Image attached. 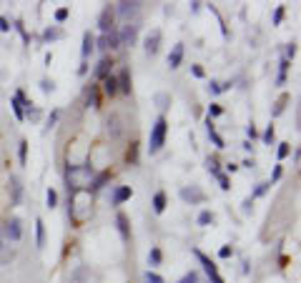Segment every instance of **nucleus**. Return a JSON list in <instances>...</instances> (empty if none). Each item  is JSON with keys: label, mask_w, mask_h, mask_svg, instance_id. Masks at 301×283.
Wrapping results in <instances>:
<instances>
[{"label": "nucleus", "mask_w": 301, "mask_h": 283, "mask_svg": "<svg viewBox=\"0 0 301 283\" xmlns=\"http://www.w3.org/2000/svg\"><path fill=\"white\" fill-rule=\"evenodd\" d=\"M93 168L88 166V163H83V166H68V171H65V183H68V190H88L91 188V183H93Z\"/></svg>", "instance_id": "obj_1"}, {"label": "nucleus", "mask_w": 301, "mask_h": 283, "mask_svg": "<svg viewBox=\"0 0 301 283\" xmlns=\"http://www.w3.org/2000/svg\"><path fill=\"white\" fill-rule=\"evenodd\" d=\"M166 133H168V123H166L163 115H158L156 123H153V128H150V141H148V153H150V155H156V153L163 148Z\"/></svg>", "instance_id": "obj_2"}, {"label": "nucleus", "mask_w": 301, "mask_h": 283, "mask_svg": "<svg viewBox=\"0 0 301 283\" xmlns=\"http://www.w3.org/2000/svg\"><path fill=\"white\" fill-rule=\"evenodd\" d=\"M118 18L123 23H138V13H141V3H136V0H123V3H118Z\"/></svg>", "instance_id": "obj_3"}, {"label": "nucleus", "mask_w": 301, "mask_h": 283, "mask_svg": "<svg viewBox=\"0 0 301 283\" xmlns=\"http://www.w3.org/2000/svg\"><path fill=\"white\" fill-rule=\"evenodd\" d=\"M194 256H196V258L201 261V266H203V271L208 273V278H211V283H226V281H223V278L218 276V268H216V263H213V261H211V258H208V256L203 253V251H199V248H194Z\"/></svg>", "instance_id": "obj_4"}, {"label": "nucleus", "mask_w": 301, "mask_h": 283, "mask_svg": "<svg viewBox=\"0 0 301 283\" xmlns=\"http://www.w3.org/2000/svg\"><path fill=\"white\" fill-rule=\"evenodd\" d=\"M136 38H138V23H126L123 30L118 33V43L123 48H131L136 43Z\"/></svg>", "instance_id": "obj_5"}, {"label": "nucleus", "mask_w": 301, "mask_h": 283, "mask_svg": "<svg viewBox=\"0 0 301 283\" xmlns=\"http://www.w3.org/2000/svg\"><path fill=\"white\" fill-rule=\"evenodd\" d=\"M3 233H5V240H20L23 238V223H20V218H10L3 226Z\"/></svg>", "instance_id": "obj_6"}, {"label": "nucleus", "mask_w": 301, "mask_h": 283, "mask_svg": "<svg viewBox=\"0 0 301 283\" xmlns=\"http://www.w3.org/2000/svg\"><path fill=\"white\" fill-rule=\"evenodd\" d=\"M186 203H191V206H196V203H203V190L199 188V186H191V188H181V193H178Z\"/></svg>", "instance_id": "obj_7"}, {"label": "nucleus", "mask_w": 301, "mask_h": 283, "mask_svg": "<svg viewBox=\"0 0 301 283\" xmlns=\"http://www.w3.org/2000/svg\"><path fill=\"white\" fill-rule=\"evenodd\" d=\"M98 48H100V50H113V48H121V43H118V30L103 33V35L98 38Z\"/></svg>", "instance_id": "obj_8"}, {"label": "nucleus", "mask_w": 301, "mask_h": 283, "mask_svg": "<svg viewBox=\"0 0 301 283\" xmlns=\"http://www.w3.org/2000/svg\"><path fill=\"white\" fill-rule=\"evenodd\" d=\"M13 258H15V246H10V240L0 238V266H10Z\"/></svg>", "instance_id": "obj_9"}, {"label": "nucleus", "mask_w": 301, "mask_h": 283, "mask_svg": "<svg viewBox=\"0 0 301 283\" xmlns=\"http://www.w3.org/2000/svg\"><path fill=\"white\" fill-rule=\"evenodd\" d=\"M8 193H10V203H20V195H23V183L18 176L8 178Z\"/></svg>", "instance_id": "obj_10"}, {"label": "nucleus", "mask_w": 301, "mask_h": 283, "mask_svg": "<svg viewBox=\"0 0 301 283\" xmlns=\"http://www.w3.org/2000/svg\"><path fill=\"white\" fill-rule=\"evenodd\" d=\"M123 120H121V115H108V120H105V126H108V133H110V138H121V133H123Z\"/></svg>", "instance_id": "obj_11"}, {"label": "nucleus", "mask_w": 301, "mask_h": 283, "mask_svg": "<svg viewBox=\"0 0 301 283\" xmlns=\"http://www.w3.org/2000/svg\"><path fill=\"white\" fill-rule=\"evenodd\" d=\"M158 48H161V30L148 33V38H146V53H148V55H156Z\"/></svg>", "instance_id": "obj_12"}, {"label": "nucleus", "mask_w": 301, "mask_h": 283, "mask_svg": "<svg viewBox=\"0 0 301 283\" xmlns=\"http://www.w3.org/2000/svg\"><path fill=\"white\" fill-rule=\"evenodd\" d=\"M110 25H113V10H110V8H103L100 15H98V28H100L103 33H110V30H113Z\"/></svg>", "instance_id": "obj_13"}, {"label": "nucleus", "mask_w": 301, "mask_h": 283, "mask_svg": "<svg viewBox=\"0 0 301 283\" xmlns=\"http://www.w3.org/2000/svg\"><path fill=\"white\" fill-rule=\"evenodd\" d=\"M116 83H118V93H131V73L128 70H121L118 75H116Z\"/></svg>", "instance_id": "obj_14"}, {"label": "nucleus", "mask_w": 301, "mask_h": 283, "mask_svg": "<svg viewBox=\"0 0 301 283\" xmlns=\"http://www.w3.org/2000/svg\"><path fill=\"white\" fill-rule=\"evenodd\" d=\"M133 195V190H131V186H121V188H116V193H113V206H121V203H126V200Z\"/></svg>", "instance_id": "obj_15"}, {"label": "nucleus", "mask_w": 301, "mask_h": 283, "mask_svg": "<svg viewBox=\"0 0 301 283\" xmlns=\"http://www.w3.org/2000/svg\"><path fill=\"white\" fill-rule=\"evenodd\" d=\"M181 60H183V43H176L173 50H171V55H168V65H171V70H176V68L181 65Z\"/></svg>", "instance_id": "obj_16"}, {"label": "nucleus", "mask_w": 301, "mask_h": 283, "mask_svg": "<svg viewBox=\"0 0 301 283\" xmlns=\"http://www.w3.org/2000/svg\"><path fill=\"white\" fill-rule=\"evenodd\" d=\"M23 100H25V93H23V91H18V93H15V98H13V103H10V105H13V113H15V118H18V120H23V118H25V113H23Z\"/></svg>", "instance_id": "obj_17"}, {"label": "nucleus", "mask_w": 301, "mask_h": 283, "mask_svg": "<svg viewBox=\"0 0 301 283\" xmlns=\"http://www.w3.org/2000/svg\"><path fill=\"white\" fill-rule=\"evenodd\" d=\"M35 246H38V248H43V246H46V226H43L41 218L35 221Z\"/></svg>", "instance_id": "obj_18"}, {"label": "nucleus", "mask_w": 301, "mask_h": 283, "mask_svg": "<svg viewBox=\"0 0 301 283\" xmlns=\"http://www.w3.org/2000/svg\"><path fill=\"white\" fill-rule=\"evenodd\" d=\"M116 226H118L121 238H123V240H128V238H131V233H128V218H126V213H118V216H116Z\"/></svg>", "instance_id": "obj_19"}, {"label": "nucleus", "mask_w": 301, "mask_h": 283, "mask_svg": "<svg viewBox=\"0 0 301 283\" xmlns=\"http://www.w3.org/2000/svg\"><path fill=\"white\" fill-rule=\"evenodd\" d=\"M103 91H105V95H116V93H118L116 75H105V78H103Z\"/></svg>", "instance_id": "obj_20"}, {"label": "nucleus", "mask_w": 301, "mask_h": 283, "mask_svg": "<svg viewBox=\"0 0 301 283\" xmlns=\"http://www.w3.org/2000/svg\"><path fill=\"white\" fill-rule=\"evenodd\" d=\"M93 46H96L93 35H91V33H83V48H81V55H83V58H88V55H91V50H93Z\"/></svg>", "instance_id": "obj_21"}, {"label": "nucleus", "mask_w": 301, "mask_h": 283, "mask_svg": "<svg viewBox=\"0 0 301 283\" xmlns=\"http://www.w3.org/2000/svg\"><path fill=\"white\" fill-rule=\"evenodd\" d=\"M153 211H156V213H163V211H166V193H163V190H158V193L153 195Z\"/></svg>", "instance_id": "obj_22"}, {"label": "nucleus", "mask_w": 301, "mask_h": 283, "mask_svg": "<svg viewBox=\"0 0 301 283\" xmlns=\"http://www.w3.org/2000/svg\"><path fill=\"white\" fill-rule=\"evenodd\" d=\"M206 131H208V138L216 143V148H223V138L216 133V128H213V123H211V120H206Z\"/></svg>", "instance_id": "obj_23"}, {"label": "nucleus", "mask_w": 301, "mask_h": 283, "mask_svg": "<svg viewBox=\"0 0 301 283\" xmlns=\"http://www.w3.org/2000/svg\"><path fill=\"white\" fill-rule=\"evenodd\" d=\"M110 65H113V63H110L108 58H103V60L96 65V75H98V78H105V75H110Z\"/></svg>", "instance_id": "obj_24"}, {"label": "nucleus", "mask_w": 301, "mask_h": 283, "mask_svg": "<svg viewBox=\"0 0 301 283\" xmlns=\"http://www.w3.org/2000/svg\"><path fill=\"white\" fill-rule=\"evenodd\" d=\"M161 248H150V253H148V263L150 266H161Z\"/></svg>", "instance_id": "obj_25"}, {"label": "nucleus", "mask_w": 301, "mask_h": 283, "mask_svg": "<svg viewBox=\"0 0 301 283\" xmlns=\"http://www.w3.org/2000/svg\"><path fill=\"white\" fill-rule=\"evenodd\" d=\"M60 35H63V33H60L58 28H48V30L43 33V40H46V43H50V40H58Z\"/></svg>", "instance_id": "obj_26"}, {"label": "nucleus", "mask_w": 301, "mask_h": 283, "mask_svg": "<svg viewBox=\"0 0 301 283\" xmlns=\"http://www.w3.org/2000/svg\"><path fill=\"white\" fill-rule=\"evenodd\" d=\"M146 283H166L163 276H158L156 271H146Z\"/></svg>", "instance_id": "obj_27"}, {"label": "nucleus", "mask_w": 301, "mask_h": 283, "mask_svg": "<svg viewBox=\"0 0 301 283\" xmlns=\"http://www.w3.org/2000/svg\"><path fill=\"white\" fill-rule=\"evenodd\" d=\"M46 203H48V208H55V203H58V193H55L53 188H48V195H46Z\"/></svg>", "instance_id": "obj_28"}, {"label": "nucleus", "mask_w": 301, "mask_h": 283, "mask_svg": "<svg viewBox=\"0 0 301 283\" xmlns=\"http://www.w3.org/2000/svg\"><path fill=\"white\" fill-rule=\"evenodd\" d=\"M156 103H158V108H168V103H171V98L166 95V93H156V98H153Z\"/></svg>", "instance_id": "obj_29"}, {"label": "nucleus", "mask_w": 301, "mask_h": 283, "mask_svg": "<svg viewBox=\"0 0 301 283\" xmlns=\"http://www.w3.org/2000/svg\"><path fill=\"white\" fill-rule=\"evenodd\" d=\"M208 223H213V213H211V211H203V213L199 216V226H208Z\"/></svg>", "instance_id": "obj_30"}, {"label": "nucleus", "mask_w": 301, "mask_h": 283, "mask_svg": "<svg viewBox=\"0 0 301 283\" xmlns=\"http://www.w3.org/2000/svg\"><path fill=\"white\" fill-rule=\"evenodd\" d=\"M178 283H199V273H196V271H188V273H186Z\"/></svg>", "instance_id": "obj_31"}, {"label": "nucleus", "mask_w": 301, "mask_h": 283, "mask_svg": "<svg viewBox=\"0 0 301 283\" xmlns=\"http://www.w3.org/2000/svg\"><path fill=\"white\" fill-rule=\"evenodd\" d=\"M206 168H208L211 176H218V173H221V171H218V163H216V158H208V160H206Z\"/></svg>", "instance_id": "obj_32"}, {"label": "nucleus", "mask_w": 301, "mask_h": 283, "mask_svg": "<svg viewBox=\"0 0 301 283\" xmlns=\"http://www.w3.org/2000/svg\"><path fill=\"white\" fill-rule=\"evenodd\" d=\"M269 188H271V181H266V183H258V186H256V190H253V195H251V198H256V195H263V193H266V190H269Z\"/></svg>", "instance_id": "obj_33"}, {"label": "nucleus", "mask_w": 301, "mask_h": 283, "mask_svg": "<svg viewBox=\"0 0 301 283\" xmlns=\"http://www.w3.org/2000/svg\"><path fill=\"white\" fill-rule=\"evenodd\" d=\"M216 178H218V186H221V190H229V188H231V183H229V176H226V173H218Z\"/></svg>", "instance_id": "obj_34"}, {"label": "nucleus", "mask_w": 301, "mask_h": 283, "mask_svg": "<svg viewBox=\"0 0 301 283\" xmlns=\"http://www.w3.org/2000/svg\"><path fill=\"white\" fill-rule=\"evenodd\" d=\"M18 155H20V163H25V158H28V141H20Z\"/></svg>", "instance_id": "obj_35"}, {"label": "nucleus", "mask_w": 301, "mask_h": 283, "mask_svg": "<svg viewBox=\"0 0 301 283\" xmlns=\"http://www.w3.org/2000/svg\"><path fill=\"white\" fill-rule=\"evenodd\" d=\"M263 143H266V145L274 143V126H269L266 131H263Z\"/></svg>", "instance_id": "obj_36"}, {"label": "nucleus", "mask_w": 301, "mask_h": 283, "mask_svg": "<svg viewBox=\"0 0 301 283\" xmlns=\"http://www.w3.org/2000/svg\"><path fill=\"white\" fill-rule=\"evenodd\" d=\"M208 91H211V95H218V93H223V88H221V83H218V80H211Z\"/></svg>", "instance_id": "obj_37"}, {"label": "nucleus", "mask_w": 301, "mask_h": 283, "mask_svg": "<svg viewBox=\"0 0 301 283\" xmlns=\"http://www.w3.org/2000/svg\"><path fill=\"white\" fill-rule=\"evenodd\" d=\"M221 113H223V108H221V105H218V103H213V105H211V108H208V120H211V118H213V115H221Z\"/></svg>", "instance_id": "obj_38"}, {"label": "nucleus", "mask_w": 301, "mask_h": 283, "mask_svg": "<svg viewBox=\"0 0 301 283\" xmlns=\"http://www.w3.org/2000/svg\"><path fill=\"white\" fill-rule=\"evenodd\" d=\"M65 18H68V8H58V10H55V20H58V23H63Z\"/></svg>", "instance_id": "obj_39"}, {"label": "nucleus", "mask_w": 301, "mask_h": 283, "mask_svg": "<svg viewBox=\"0 0 301 283\" xmlns=\"http://www.w3.org/2000/svg\"><path fill=\"white\" fill-rule=\"evenodd\" d=\"M284 20V8H276V13H274V25H279Z\"/></svg>", "instance_id": "obj_40"}, {"label": "nucleus", "mask_w": 301, "mask_h": 283, "mask_svg": "<svg viewBox=\"0 0 301 283\" xmlns=\"http://www.w3.org/2000/svg\"><path fill=\"white\" fill-rule=\"evenodd\" d=\"M289 150H291V148H289V143H281V145H279V158H286V155H289Z\"/></svg>", "instance_id": "obj_41"}, {"label": "nucleus", "mask_w": 301, "mask_h": 283, "mask_svg": "<svg viewBox=\"0 0 301 283\" xmlns=\"http://www.w3.org/2000/svg\"><path fill=\"white\" fill-rule=\"evenodd\" d=\"M136 155H138V150H136V143L128 148V160H131V163H136Z\"/></svg>", "instance_id": "obj_42"}, {"label": "nucleus", "mask_w": 301, "mask_h": 283, "mask_svg": "<svg viewBox=\"0 0 301 283\" xmlns=\"http://www.w3.org/2000/svg\"><path fill=\"white\" fill-rule=\"evenodd\" d=\"M294 55H296V43L286 46V60H289V58H294Z\"/></svg>", "instance_id": "obj_43"}, {"label": "nucleus", "mask_w": 301, "mask_h": 283, "mask_svg": "<svg viewBox=\"0 0 301 283\" xmlns=\"http://www.w3.org/2000/svg\"><path fill=\"white\" fill-rule=\"evenodd\" d=\"M231 253H234V251H231V248H229V246H223V248H221V251H218V256H221V258H229V256H231Z\"/></svg>", "instance_id": "obj_44"}, {"label": "nucleus", "mask_w": 301, "mask_h": 283, "mask_svg": "<svg viewBox=\"0 0 301 283\" xmlns=\"http://www.w3.org/2000/svg\"><path fill=\"white\" fill-rule=\"evenodd\" d=\"M0 30H3V33H8V30H10V25H8V18H0Z\"/></svg>", "instance_id": "obj_45"}, {"label": "nucleus", "mask_w": 301, "mask_h": 283, "mask_svg": "<svg viewBox=\"0 0 301 283\" xmlns=\"http://www.w3.org/2000/svg\"><path fill=\"white\" fill-rule=\"evenodd\" d=\"M88 103H93V105H98V93H96V88L91 91V95H88Z\"/></svg>", "instance_id": "obj_46"}, {"label": "nucleus", "mask_w": 301, "mask_h": 283, "mask_svg": "<svg viewBox=\"0 0 301 283\" xmlns=\"http://www.w3.org/2000/svg\"><path fill=\"white\" fill-rule=\"evenodd\" d=\"M191 70H194V75H196V78H203V68H201V65H194Z\"/></svg>", "instance_id": "obj_47"}, {"label": "nucleus", "mask_w": 301, "mask_h": 283, "mask_svg": "<svg viewBox=\"0 0 301 283\" xmlns=\"http://www.w3.org/2000/svg\"><path fill=\"white\" fill-rule=\"evenodd\" d=\"M271 178H274V181H279V178H281V166H276V168H274V176H271Z\"/></svg>", "instance_id": "obj_48"}, {"label": "nucleus", "mask_w": 301, "mask_h": 283, "mask_svg": "<svg viewBox=\"0 0 301 283\" xmlns=\"http://www.w3.org/2000/svg\"><path fill=\"white\" fill-rule=\"evenodd\" d=\"M41 86H43V91H46V93H48V91H53V83H48V80H43Z\"/></svg>", "instance_id": "obj_49"}, {"label": "nucleus", "mask_w": 301, "mask_h": 283, "mask_svg": "<svg viewBox=\"0 0 301 283\" xmlns=\"http://www.w3.org/2000/svg\"><path fill=\"white\" fill-rule=\"evenodd\" d=\"M246 133H249V138H256V128H253V126H249Z\"/></svg>", "instance_id": "obj_50"}, {"label": "nucleus", "mask_w": 301, "mask_h": 283, "mask_svg": "<svg viewBox=\"0 0 301 283\" xmlns=\"http://www.w3.org/2000/svg\"><path fill=\"white\" fill-rule=\"evenodd\" d=\"M0 231H3V226H0Z\"/></svg>", "instance_id": "obj_51"}]
</instances>
